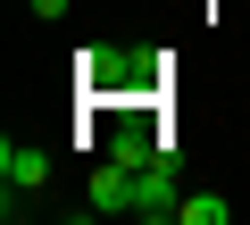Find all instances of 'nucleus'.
<instances>
[{
    "instance_id": "1",
    "label": "nucleus",
    "mask_w": 250,
    "mask_h": 225,
    "mask_svg": "<svg viewBox=\"0 0 250 225\" xmlns=\"http://www.w3.org/2000/svg\"><path fill=\"white\" fill-rule=\"evenodd\" d=\"M75 67H83V92H150L159 83V59H134V50H117V42H92Z\"/></svg>"
},
{
    "instance_id": "2",
    "label": "nucleus",
    "mask_w": 250,
    "mask_h": 225,
    "mask_svg": "<svg viewBox=\"0 0 250 225\" xmlns=\"http://www.w3.org/2000/svg\"><path fill=\"white\" fill-rule=\"evenodd\" d=\"M0 184H9V217H17V208H25L17 192H42V184H50V150L9 134V142H0Z\"/></svg>"
},
{
    "instance_id": "3",
    "label": "nucleus",
    "mask_w": 250,
    "mask_h": 225,
    "mask_svg": "<svg viewBox=\"0 0 250 225\" xmlns=\"http://www.w3.org/2000/svg\"><path fill=\"white\" fill-rule=\"evenodd\" d=\"M175 200H184V192H175V159H167V150L142 159V167H134V217H175Z\"/></svg>"
},
{
    "instance_id": "4",
    "label": "nucleus",
    "mask_w": 250,
    "mask_h": 225,
    "mask_svg": "<svg viewBox=\"0 0 250 225\" xmlns=\"http://www.w3.org/2000/svg\"><path fill=\"white\" fill-rule=\"evenodd\" d=\"M83 192H92V208H100V217H134V167H117V159H108V167H92V184H83Z\"/></svg>"
},
{
    "instance_id": "5",
    "label": "nucleus",
    "mask_w": 250,
    "mask_h": 225,
    "mask_svg": "<svg viewBox=\"0 0 250 225\" xmlns=\"http://www.w3.org/2000/svg\"><path fill=\"white\" fill-rule=\"evenodd\" d=\"M175 217H184V225H225V217H233V200H217V192H192V200H175Z\"/></svg>"
},
{
    "instance_id": "6",
    "label": "nucleus",
    "mask_w": 250,
    "mask_h": 225,
    "mask_svg": "<svg viewBox=\"0 0 250 225\" xmlns=\"http://www.w3.org/2000/svg\"><path fill=\"white\" fill-rule=\"evenodd\" d=\"M108 159H117V167H142V159H159V142H150L142 125H125V134L108 142Z\"/></svg>"
},
{
    "instance_id": "7",
    "label": "nucleus",
    "mask_w": 250,
    "mask_h": 225,
    "mask_svg": "<svg viewBox=\"0 0 250 225\" xmlns=\"http://www.w3.org/2000/svg\"><path fill=\"white\" fill-rule=\"evenodd\" d=\"M34 9H42V17H59V9H67V0H34Z\"/></svg>"
}]
</instances>
